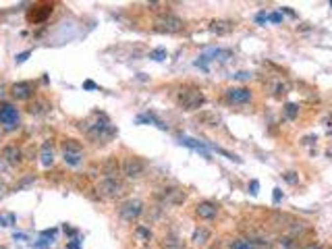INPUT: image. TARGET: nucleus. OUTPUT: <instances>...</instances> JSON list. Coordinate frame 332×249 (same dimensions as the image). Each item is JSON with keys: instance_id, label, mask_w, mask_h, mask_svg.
I'll return each mask as SVG.
<instances>
[{"instance_id": "39448f33", "label": "nucleus", "mask_w": 332, "mask_h": 249, "mask_svg": "<svg viewBox=\"0 0 332 249\" xmlns=\"http://www.w3.org/2000/svg\"><path fill=\"white\" fill-rule=\"evenodd\" d=\"M19 123H21V116H19V110L15 106L8 102L0 104V125H2L6 131H15Z\"/></svg>"}, {"instance_id": "cd10ccee", "label": "nucleus", "mask_w": 332, "mask_h": 249, "mask_svg": "<svg viewBox=\"0 0 332 249\" xmlns=\"http://www.w3.org/2000/svg\"><path fill=\"white\" fill-rule=\"evenodd\" d=\"M149 58H152V61H164L166 58V50L164 48H156V50H152V52H149Z\"/></svg>"}, {"instance_id": "c756f323", "label": "nucleus", "mask_w": 332, "mask_h": 249, "mask_svg": "<svg viewBox=\"0 0 332 249\" xmlns=\"http://www.w3.org/2000/svg\"><path fill=\"white\" fill-rule=\"evenodd\" d=\"M135 235L142 237L144 241H149V239H152V231H149V228H146V226H137V228H135Z\"/></svg>"}, {"instance_id": "c85d7f7f", "label": "nucleus", "mask_w": 332, "mask_h": 249, "mask_svg": "<svg viewBox=\"0 0 332 249\" xmlns=\"http://www.w3.org/2000/svg\"><path fill=\"white\" fill-rule=\"evenodd\" d=\"M293 224L295 226H291V233H293V235H303V233L309 231V226L305 222H293Z\"/></svg>"}, {"instance_id": "9b49d317", "label": "nucleus", "mask_w": 332, "mask_h": 249, "mask_svg": "<svg viewBox=\"0 0 332 249\" xmlns=\"http://www.w3.org/2000/svg\"><path fill=\"white\" fill-rule=\"evenodd\" d=\"M185 191L183 189H164L162 193H160V199L166 204V206H179V204H183L185 202Z\"/></svg>"}, {"instance_id": "2f4dec72", "label": "nucleus", "mask_w": 332, "mask_h": 249, "mask_svg": "<svg viewBox=\"0 0 332 249\" xmlns=\"http://www.w3.org/2000/svg\"><path fill=\"white\" fill-rule=\"evenodd\" d=\"M283 177H285V181H287L289 185H295V183L299 181V175H297V173H293V171H289V173H285Z\"/></svg>"}, {"instance_id": "a878e982", "label": "nucleus", "mask_w": 332, "mask_h": 249, "mask_svg": "<svg viewBox=\"0 0 332 249\" xmlns=\"http://www.w3.org/2000/svg\"><path fill=\"white\" fill-rule=\"evenodd\" d=\"M289 89H291V85H289L287 81H283V79H280V81H276V83H274L272 92H274V96H276V98H283L285 94H289Z\"/></svg>"}, {"instance_id": "6e6552de", "label": "nucleus", "mask_w": 332, "mask_h": 249, "mask_svg": "<svg viewBox=\"0 0 332 249\" xmlns=\"http://www.w3.org/2000/svg\"><path fill=\"white\" fill-rule=\"evenodd\" d=\"M120 171H123V175L127 178H139V177H144V173H146V162L142 160V158H137V156H129V158L123 160Z\"/></svg>"}, {"instance_id": "e433bc0d", "label": "nucleus", "mask_w": 332, "mask_h": 249, "mask_svg": "<svg viewBox=\"0 0 332 249\" xmlns=\"http://www.w3.org/2000/svg\"><path fill=\"white\" fill-rule=\"evenodd\" d=\"M268 19L272 23H280V21H283V13H272V15H268Z\"/></svg>"}, {"instance_id": "f704fd0d", "label": "nucleus", "mask_w": 332, "mask_h": 249, "mask_svg": "<svg viewBox=\"0 0 332 249\" xmlns=\"http://www.w3.org/2000/svg\"><path fill=\"white\" fill-rule=\"evenodd\" d=\"M235 79H239V81H247V79H251V73H247V71H239V73L235 75Z\"/></svg>"}, {"instance_id": "72a5a7b5", "label": "nucleus", "mask_w": 332, "mask_h": 249, "mask_svg": "<svg viewBox=\"0 0 332 249\" xmlns=\"http://www.w3.org/2000/svg\"><path fill=\"white\" fill-rule=\"evenodd\" d=\"M29 54H32V52H29V50H27V52H21V54H17V56H15V63H17V65L25 63L27 58H29Z\"/></svg>"}, {"instance_id": "2eb2a0df", "label": "nucleus", "mask_w": 332, "mask_h": 249, "mask_svg": "<svg viewBox=\"0 0 332 249\" xmlns=\"http://www.w3.org/2000/svg\"><path fill=\"white\" fill-rule=\"evenodd\" d=\"M235 29V23L233 21H226V19H216V21L210 23V32L216 34V36H226Z\"/></svg>"}, {"instance_id": "6ab92c4d", "label": "nucleus", "mask_w": 332, "mask_h": 249, "mask_svg": "<svg viewBox=\"0 0 332 249\" xmlns=\"http://www.w3.org/2000/svg\"><path fill=\"white\" fill-rule=\"evenodd\" d=\"M50 13H52V4H48V2H42V11H29V15H27V19L32 23H39V21H44L46 17H50Z\"/></svg>"}, {"instance_id": "ddd939ff", "label": "nucleus", "mask_w": 332, "mask_h": 249, "mask_svg": "<svg viewBox=\"0 0 332 249\" xmlns=\"http://www.w3.org/2000/svg\"><path fill=\"white\" fill-rule=\"evenodd\" d=\"M2 158H4V160H6L8 164H11V166H17V164H21V160H23L21 147H19V145H15V143L6 145V147L2 149Z\"/></svg>"}, {"instance_id": "423d86ee", "label": "nucleus", "mask_w": 332, "mask_h": 249, "mask_svg": "<svg viewBox=\"0 0 332 249\" xmlns=\"http://www.w3.org/2000/svg\"><path fill=\"white\" fill-rule=\"evenodd\" d=\"M142 214H144V204L139 202V199H127V202H123L118 208V216L127 222L137 220Z\"/></svg>"}, {"instance_id": "f03ea898", "label": "nucleus", "mask_w": 332, "mask_h": 249, "mask_svg": "<svg viewBox=\"0 0 332 249\" xmlns=\"http://www.w3.org/2000/svg\"><path fill=\"white\" fill-rule=\"evenodd\" d=\"M179 104L183 110H199V108L206 104V96L202 89L191 87V89H185V92L179 94Z\"/></svg>"}, {"instance_id": "473e14b6", "label": "nucleus", "mask_w": 332, "mask_h": 249, "mask_svg": "<svg viewBox=\"0 0 332 249\" xmlns=\"http://www.w3.org/2000/svg\"><path fill=\"white\" fill-rule=\"evenodd\" d=\"M15 222V216L13 214H6V216H0V224L2 226H11Z\"/></svg>"}, {"instance_id": "412c9836", "label": "nucleus", "mask_w": 332, "mask_h": 249, "mask_svg": "<svg viewBox=\"0 0 332 249\" xmlns=\"http://www.w3.org/2000/svg\"><path fill=\"white\" fill-rule=\"evenodd\" d=\"M162 249H185L183 239H179L175 235H166L162 239Z\"/></svg>"}, {"instance_id": "c9c22d12", "label": "nucleus", "mask_w": 332, "mask_h": 249, "mask_svg": "<svg viewBox=\"0 0 332 249\" xmlns=\"http://www.w3.org/2000/svg\"><path fill=\"white\" fill-rule=\"evenodd\" d=\"M301 249H328V247H326V245H322V243H316V241H314V243H307L305 247H301Z\"/></svg>"}, {"instance_id": "ea45409f", "label": "nucleus", "mask_w": 332, "mask_h": 249, "mask_svg": "<svg viewBox=\"0 0 332 249\" xmlns=\"http://www.w3.org/2000/svg\"><path fill=\"white\" fill-rule=\"evenodd\" d=\"M280 199H283V191H280V189L276 187V189H274V204H278Z\"/></svg>"}, {"instance_id": "a211bd4d", "label": "nucleus", "mask_w": 332, "mask_h": 249, "mask_svg": "<svg viewBox=\"0 0 332 249\" xmlns=\"http://www.w3.org/2000/svg\"><path fill=\"white\" fill-rule=\"evenodd\" d=\"M50 102L48 100H44V98H36L32 104H29V112L32 114H36V116H42V114H46L48 110H50Z\"/></svg>"}, {"instance_id": "4be33fe9", "label": "nucleus", "mask_w": 332, "mask_h": 249, "mask_svg": "<svg viewBox=\"0 0 332 249\" xmlns=\"http://www.w3.org/2000/svg\"><path fill=\"white\" fill-rule=\"evenodd\" d=\"M230 249H268L264 245H258L254 241H247V239H239V241L230 243Z\"/></svg>"}, {"instance_id": "f3484780", "label": "nucleus", "mask_w": 332, "mask_h": 249, "mask_svg": "<svg viewBox=\"0 0 332 249\" xmlns=\"http://www.w3.org/2000/svg\"><path fill=\"white\" fill-rule=\"evenodd\" d=\"M181 143L187 145V147H191V149H195V152H202V156H204V158H210V149H208L202 142H197V139H193V137L183 135V137H181Z\"/></svg>"}, {"instance_id": "bb28decb", "label": "nucleus", "mask_w": 332, "mask_h": 249, "mask_svg": "<svg viewBox=\"0 0 332 249\" xmlns=\"http://www.w3.org/2000/svg\"><path fill=\"white\" fill-rule=\"evenodd\" d=\"M297 114H299V106H297V104H287V106H285V116L289 118V121L297 118Z\"/></svg>"}, {"instance_id": "f257e3e1", "label": "nucleus", "mask_w": 332, "mask_h": 249, "mask_svg": "<svg viewBox=\"0 0 332 249\" xmlns=\"http://www.w3.org/2000/svg\"><path fill=\"white\" fill-rule=\"evenodd\" d=\"M81 131H85V135L89 139H94V142H102V139H110L116 129L112 127V123L108 121V116L104 112H94L89 121H83L81 123Z\"/></svg>"}, {"instance_id": "4c0bfd02", "label": "nucleus", "mask_w": 332, "mask_h": 249, "mask_svg": "<svg viewBox=\"0 0 332 249\" xmlns=\"http://www.w3.org/2000/svg\"><path fill=\"white\" fill-rule=\"evenodd\" d=\"M256 21L261 25V23H266L268 21V15H266V11H261V13H258V17H256Z\"/></svg>"}, {"instance_id": "7c9ffc66", "label": "nucleus", "mask_w": 332, "mask_h": 249, "mask_svg": "<svg viewBox=\"0 0 332 249\" xmlns=\"http://www.w3.org/2000/svg\"><path fill=\"white\" fill-rule=\"evenodd\" d=\"M212 149H216L218 154H222V156H226L228 160H235V162H241V158L239 156H235V154H230V152H226V149H222V147H216V145H212Z\"/></svg>"}, {"instance_id": "7ed1b4c3", "label": "nucleus", "mask_w": 332, "mask_h": 249, "mask_svg": "<svg viewBox=\"0 0 332 249\" xmlns=\"http://www.w3.org/2000/svg\"><path fill=\"white\" fill-rule=\"evenodd\" d=\"M156 29L158 32H162V34H179V32H183V19L173 15V13H164V15H158L156 17Z\"/></svg>"}, {"instance_id": "b1692460", "label": "nucleus", "mask_w": 332, "mask_h": 249, "mask_svg": "<svg viewBox=\"0 0 332 249\" xmlns=\"http://www.w3.org/2000/svg\"><path fill=\"white\" fill-rule=\"evenodd\" d=\"M137 123H154L158 129H166V125L160 121V118L156 116V114H152V112H146V114H139L137 116Z\"/></svg>"}, {"instance_id": "aec40b11", "label": "nucleus", "mask_w": 332, "mask_h": 249, "mask_svg": "<svg viewBox=\"0 0 332 249\" xmlns=\"http://www.w3.org/2000/svg\"><path fill=\"white\" fill-rule=\"evenodd\" d=\"M118 171H120V164H118V160H116V158H108V160L102 164V173H104V178H116Z\"/></svg>"}, {"instance_id": "f8f14e48", "label": "nucleus", "mask_w": 332, "mask_h": 249, "mask_svg": "<svg viewBox=\"0 0 332 249\" xmlns=\"http://www.w3.org/2000/svg\"><path fill=\"white\" fill-rule=\"evenodd\" d=\"M11 94L13 98L17 100H29L34 96V85L29 81H19V83H13L11 85Z\"/></svg>"}, {"instance_id": "a19ab883", "label": "nucleus", "mask_w": 332, "mask_h": 249, "mask_svg": "<svg viewBox=\"0 0 332 249\" xmlns=\"http://www.w3.org/2000/svg\"><path fill=\"white\" fill-rule=\"evenodd\" d=\"M83 87H85V89H96V83H94V81H85Z\"/></svg>"}, {"instance_id": "0eeeda50", "label": "nucleus", "mask_w": 332, "mask_h": 249, "mask_svg": "<svg viewBox=\"0 0 332 249\" xmlns=\"http://www.w3.org/2000/svg\"><path fill=\"white\" fill-rule=\"evenodd\" d=\"M98 191L106 199H116V197H120L125 193V187H123V183H120L118 178H102L100 185H98Z\"/></svg>"}, {"instance_id": "79ce46f5", "label": "nucleus", "mask_w": 332, "mask_h": 249, "mask_svg": "<svg viewBox=\"0 0 332 249\" xmlns=\"http://www.w3.org/2000/svg\"><path fill=\"white\" fill-rule=\"evenodd\" d=\"M330 6H332V0H330Z\"/></svg>"}, {"instance_id": "20e7f679", "label": "nucleus", "mask_w": 332, "mask_h": 249, "mask_svg": "<svg viewBox=\"0 0 332 249\" xmlns=\"http://www.w3.org/2000/svg\"><path fill=\"white\" fill-rule=\"evenodd\" d=\"M63 160L69 166H79L83 162V147L77 139H65L63 142Z\"/></svg>"}, {"instance_id": "4468645a", "label": "nucleus", "mask_w": 332, "mask_h": 249, "mask_svg": "<svg viewBox=\"0 0 332 249\" xmlns=\"http://www.w3.org/2000/svg\"><path fill=\"white\" fill-rule=\"evenodd\" d=\"M39 162H42L44 168H50L54 164V147L52 142H44L42 147H39Z\"/></svg>"}, {"instance_id": "58836bf2", "label": "nucleus", "mask_w": 332, "mask_h": 249, "mask_svg": "<svg viewBox=\"0 0 332 249\" xmlns=\"http://www.w3.org/2000/svg\"><path fill=\"white\" fill-rule=\"evenodd\" d=\"M258 189H259V183H258V181H251V183H249V191H251V195H258Z\"/></svg>"}, {"instance_id": "393cba45", "label": "nucleus", "mask_w": 332, "mask_h": 249, "mask_svg": "<svg viewBox=\"0 0 332 249\" xmlns=\"http://www.w3.org/2000/svg\"><path fill=\"white\" fill-rule=\"evenodd\" d=\"M278 245L283 247V249H301V245H299V241L295 237H280L278 239Z\"/></svg>"}, {"instance_id": "dca6fc26", "label": "nucleus", "mask_w": 332, "mask_h": 249, "mask_svg": "<svg viewBox=\"0 0 332 249\" xmlns=\"http://www.w3.org/2000/svg\"><path fill=\"white\" fill-rule=\"evenodd\" d=\"M195 123L204 125V127H218L220 125V116L212 110H202L199 114H195Z\"/></svg>"}, {"instance_id": "9d476101", "label": "nucleus", "mask_w": 332, "mask_h": 249, "mask_svg": "<svg viewBox=\"0 0 332 249\" xmlns=\"http://www.w3.org/2000/svg\"><path fill=\"white\" fill-rule=\"evenodd\" d=\"M216 214H218V206L214 202H208L206 199V202H199L195 206V216L199 220H214Z\"/></svg>"}, {"instance_id": "1a4fd4ad", "label": "nucleus", "mask_w": 332, "mask_h": 249, "mask_svg": "<svg viewBox=\"0 0 332 249\" xmlns=\"http://www.w3.org/2000/svg\"><path fill=\"white\" fill-rule=\"evenodd\" d=\"M224 98L230 104H247V102H251V89H247V87H228V89H224Z\"/></svg>"}, {"instance_id": "5701e85b", "label": "nucleus", "mask_w": 332, "mask_h": 249, "mask_svg": "<svg viewBox=\"0 0 332 249\" xmlns=\"http://www.w3.org/2000/svg\"><path fill=\"white\" fill-rule=\"evenodd\" d=\"M208 239H210V231L202 226V228H195V231H193V237H191V241H193L195 245H204Z\"/></svg>"}]
</instances>
